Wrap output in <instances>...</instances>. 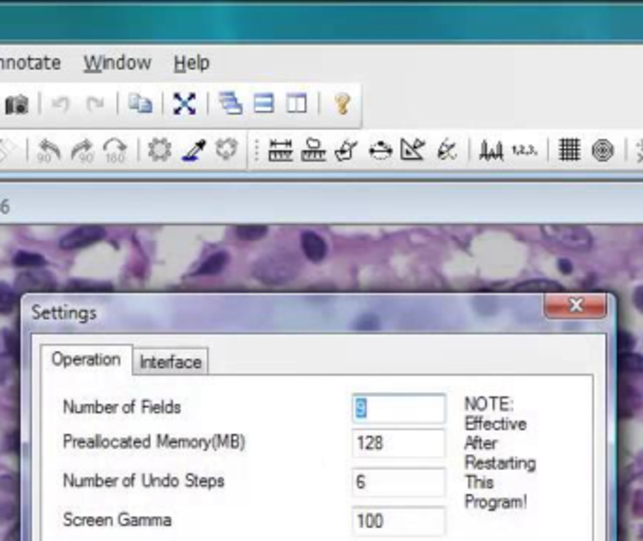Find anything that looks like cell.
Here are the masks:
<instances>
[{
	"instance_id": "6da1fadb",
	"label": "cell",
	"mask_w": 643,
	"mask_h": 541,
	"mask_svg": "<svg viewBox=\"0 0 643 541\" xmlns=\"http://www.w3.org/2000/svg\"><path fill=\"white\" fill-rule=\"evenodd\" d=\"M544 233L551 240H555L557 245L570 250L585 252L593 246V237L583 226H548L544 228Z\"/></svg>"
},
{
	"instance_id": "7a4b0ae2",
	"label": "cell",
	"mask_w": 643,
	"mask_h": 541,
	"mask_svg": "<svg viewBox=\"0 0 643 541\" xmlns=\"http://www.w3.org/2000/svg\"><path fill=\"white\" fill-rule=\"evenodd\" d=\"M17 293H53L59 291V282L55 274L44 269H30L21 271L13 282Z\"/></svg>"
},
{
	"instance_id": "3957f363",
	"label": "cell",
	"mask_w": 643,
	"mask_h": 541,
	"mask_svg": "<svg viewBox=\"0 0 643 541\" xmlns=\"http://www.w3.org/2000/svg\"><path fill=\"white\" fill-rule=\"evenodd\" d=\"M294 274L296 267L291 265L290 260L282 256H270L254 265V277L265 284H282L286 280L294 279Z\"/></svg>"
},
{
	"instance_id": "277c9868",
	"label": "cell",
	"mask_w": 643,
	"mask_h": 541,
	"mask_svg": "<svg viewBox=\"0 0 643 541\" xmlns=\"http://www.w3.org/2000/svg\"><path fill=\"white\" fill-rule=\"evenodd\" d=\"M105 239V228L104 226L98 224H87V226H79L76 230L68 231L66 235L62 237L59 246H61V250L66 252H74V250H81V248H87V246H93L100 240Z\"/></svg>"
},
{
	"instance_id": "5b68a950",
	"label": "cell",
	"mask_w": 643,
	"mask_h": 541,
	"mask_svg": "<svg viewBox=\"0 0 643 541\" xmlns=\"http://www.w3.org/2000/svg\"><path fill=\"white\" fill-rule=\"evenodd\" d=\"M301 248L303 254L311 260V262H322L328 254V245H325L324 237H320L314 231H307L301 235Z\"/></svg>"
},
{
	"instance_id": "8992f818",
	"label": "cell",
	"mask_w": 643,
	"mask_h": 541,
	"mask_svg": "<svg viewBox=\"0 0 643 541\" xmlns=\"http://www.w3.org/2000/svg\"><path fill=\"white\" fill-rule=\"evenodd\" d=\"M230 263V256H228V252H216V254H211L207 260H205L198 269H196V274H202V277H213V274H220L226 269V265Z\"/></svg>"
},
{
	"instance_id": "52a82bcc",
	"label": "cell",
	"mask_w": 643,
	"mask_h": 541,
	"mask_svg": "<svg viewBox=\"0 0 643 541\" xmlns=\"http://www.w3.org/2000/svg\"><path fill=\"white\" fill-rule=\"evenodd\" d=\"M66 291H76V293H87V291H96V293H102V291H111L113 290V286L110 282H98V280H87V279H74L68 280L66 282Z\"/></svg>"
},
{
	"instance_id": "ba28073f",
	"label": "cell",
	"mask_w": 643,
	"mask_h": 541,
	"mask_svg": "<svg viewBox=\"0 0 643 541\" xmlns=\"http://www.w3.org/2000/svg\"><path fill=\"white\" fill-rule=\"evenodd\" d=\"M11 263H13L17 269H44L45 265H47V260H45L40 252L19 250L16 252V256H13Z\"/></svg>"
},
{
	"instance_id": "9c48e42d",
	"label": "cell",
	"mask_w": 643,
	"mask_h": 541,
	"mask_svg": "<svg viewBox=\"0 0 643 541\" xmlns=\"http://www.w3.org/2000/svg\"><path fill=\"white\" fill-rule=\"evenodd\" d=\"M17 301H19V293L16 288L4 280H0V316H11L17 308Z\"/></svg>"
},
{
	"instance_id": "30bf717a",
	"label": "cell",
	"mask_w": 643,
	"mask_h": 541,
	"mask_svg": "<svg viewBox=\"0 0 643 541\" xmlns=\"http://www.w3.org/2000/svg\"><path fill=\"white\" fill-rule=\"evenodd\" d=\"M267 233L265 226H239L236 230V235L241 240H256Z\"/></svg>"
},
{
	"instance_id": "8fae6325",
	"label": "cell",
	"mask_w": 643,
	"mask_h": 541,
	"mask_svg": "<svg viewBox=\"0 0 643 541\" xmlns=\"http://www.w3.org/2000/svg\"><path fill=\"white\" fill-rule=\"evenodd\" d=\"M619 368L621 371H643V359L639 356H630V354H621L619 356Z\"/></svg>"
},
{
	"instance_id": "7c38bea8",
	"label": "cell",
	"mask_w": 643,
	"mask_h": 541,
	"mask_svg": "<svg viewBox=\"0 0 643 541\" xmlns=\"http://www.w3.org/2000/svg\"><path fill=\"white\" fill-rule=\"evenodd\" d=\"M4 342L8 356L16 361V363H19V342H17L16 335L11 333V331H4Z\"/></svg>"
},
{
	"instance_id": "4fadbf2b",
	"label": "cell",
	"mask_w": 643,
	"mask_h": 541,
	"mask_svg": "<svg viewBox=\"0 0 643 541\" xmlns=\"http://www.w3.org/2000/svg\"><path fill=\"white\" fill-rule=\"evenodd\" d=\"M13 517H17V508L13 506V502H2V504H0V523L11 520Z\"/></svg>"
},
{
	"instance_id": "5bb4252c",
	"label": "cell",
	"mask_w": 643,
	"mask_h": 541,
	"mask_svg": "<svg viewBox=\"0 0 643 541\" xmlns=\"http://www.w3.org/2000/svg\"><path fill=\"white\" fill-rule=\"evenodd\" d=\"M11 363H13V359H11V357L0 356V383L4 382L6 378L10 376L11 366H13Z\"/></svg>"
},
{
	"instance_id": "9a60e30c",
	"label": "cell",
	"mask_w": 643,
	"mask_h": 541,
	"mask_svg": "<svg viewBox=\"0 0 643 541\" xmlns=\"http://www.w3.org/2000/svg\"><path fill=\"white\" fill-rule=\"evenodd\" d=\"M617 340H619V354H625V351L630 350V348H632V344H634L632 337H630L628 333H625V331H621V333H619Z\"/></svg>"
},
{
	"instance_id": "2e32d148",
	"label": "cell",
	"mask_w": 643,
	"mask_h": 541,
	"mask_svg": "<svg viewBox=\"0 0 643 541\" xmlns=\"http://www.w3.org/2000/svg\"><path fill=\"white\" fill-rule=\"evenodd\" d=\"M0 491H4V492H13V491H17V483H16V479H13V477H11V476L0 477Z\"/></svg>"
},
{
	"instance_id": "e0dca14e",
	"label": "cell",
	"mask_w": 643,
	"mask_h": 541,
	"mask_svg": "<svg viewBox=\"0 0 643 541\" xmlns=\"http://www.w3.org/2000/svg\"><path fill=\"white\" fill-rule=\"evenodd\" d=\"M4 541H21V528L17 525L13 528H10V532L6 534Z\"/></svg>"
},
{
	"instance_id": "ac0fdd59",
	"label": "cell",
	"mask_w": 643,
	"mask_h": 541,
	"mask_svg": "<svg viewBox=\"0 0 643 541\" xmlns=\"http://www.w3.org/2000/svg\"><path fill=\"white\" fill-rule=\"evenodd\" d=\"M634 305L638 306L639 310H643V286L642 288H638L636 293H634Z\"/></svg>"
},
{
	"instance_id": "d6986e66",
	"label": "cell",
	"mask_w": 643,
	"mask_h": 541,
	"mask_svg": "<svg viewBox=\"0 0 643 541\" xmlns=\"http://www.w3.org/2000/svg\"><path fill=\"white\" fill-rule=\"evenodd\" d=\"M559 267H561V271L564 274H570L572 273V263L567 262V260H561V262H559Z\"/></svg>"
}]
</instances>
